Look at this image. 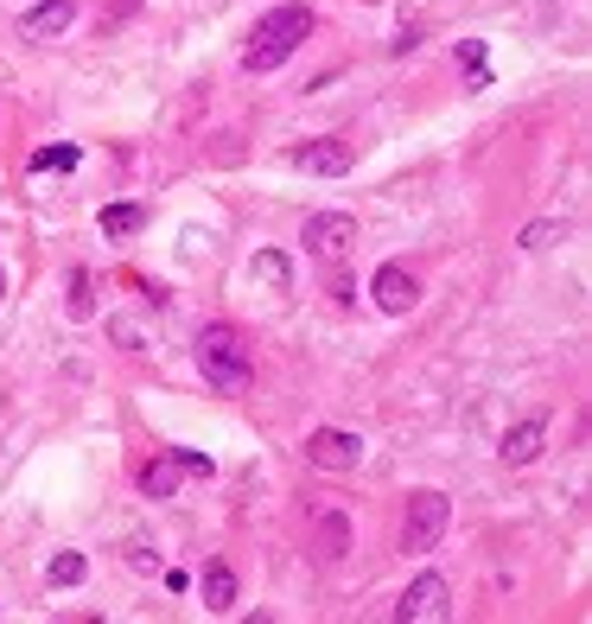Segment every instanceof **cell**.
Here are the masks:
<instances>
[{
	"label": "cell",
	"instance_id": "cell-15",
	"mask_svg": "<svg viewBox=\"0 0 592 624\" xmlns=\"http://www.w3.org/2000/svg\"><path fill=\"white\" fill-rule=\"evenodd\" d=\"M141 223H147V210L141 205H108L103 210V236H134Z\"/></svg>",
	"mask_w": 592,
	"mask_h": 624
},
{
	"label": "cell",
	"instance_id": "cell-18",
	"mask_svg": "<svg viewBox=\"0 0 592 624\" xmlns=\"http://www.w3.org/2000/svg\"><path fill=\"white\" fill-rule=\"evenodd\" d=\"M77 147H39V154H32V173H71V166H77Z\"/></svg>",
	"mask_w": 592,
	"mask_h": 624
},
{
	"label": "cell",
	"instance_id": "cell-20",
	"mask_svg": "<svg viewBox=\"0 0 592 624\" xmlns=\"http://www.w3.org/2000/svg\"><path fill=\"white\" fill-rule=\"evenodd\" d=\"M173 459H179V471H205V478H210V471H217V466H210V453H191V446H179Z\"/></svg>",
	"mask_w": 592,
	"mask_h": 624
},
{
	"label": "cell",
	"instance_id": "cell-11",
	"mask_svg": "<svg viewBox=\"0 0 592 624\" xmlns=\"http://www.w3.org/2000/svg\"><path fill=\"white\" fill-rule=\"evenodd\" d=\"M198 593H205L210 612H230V605H236V568H230V561H205V573H198Z\"/></svg>",
	"mask_w": 592,
	"mask_h": 624
},
{
	"label": "cell",
	"instance_id": "cell-22",
	"mask_svg": "<svg viewBox=\"0 0 592 624\" xmlns=\"http://www.w3.org/2000/svg\"><path fill=\"white\" fill-rule=\"evenodd\" d=\"M134 7H141V0H115V13H108V20H103V32H108V27H122V20H128Z\"/></svg>",
	"mask_w": 592,
	"mask_h": 624
},
{
	"label": "cell",
	"instance_id": "cell-2",
	"mask_svg": "<svg viewBox=\"0 0 592 624\" xmlns=\"http://www.w3.org/2000/svg\"><path fill=\"white\" fill-rule=\"evenodd\" d=\"M198 370H205V383L217 395H242L249 376H256V351L242 344L236 325H205L198 332Z\"/></svg>",
	"mask_w": 592,
	"mask_h": 624
},
{
	"label": "cell",
	"instance_id": "cell-17",
	"mask_svg": "<svg viewBox=\"0 0 592 624\" xmlns=\"http://www.w3.org/2000/svg\"><path fill=\"white\" fill-rule=\"evenodd\" d=\"M83 573H90V561H83L77 548H64V554L52 561V573H45V580H52V586H83Z\"/></svg>",
	"mask_w": 592,
	"mask_h": 624
},
{
	"label": "cell",
	"instance_id": "cell-7",
	"mask_svg": "<svg viewBox=\"0 0 592 624\" xmlns=\"http://www.w3.org/2000/svg\"><path fill=\"white\" fill-rule=\"evenodd\" d=\"M370 293H376V306H383V312H395V319H402V312L420 300V281H414L402 261H383V268H376V281H370Z\"/></svg>",
	"mask_w": 592,
	"mask_h": 624
},
{
	"label": "cell",
	"instance_id": "cell-5",
	"mask_svg": "<svg viewBox=\"0 0 592 624\" xmlns=\"http://www.w3.org/2000/svg\"><path fill=\"white\" fill-rule=\"evenodd\" d=\"M395 618H402V624H439V618H453V586H446L439 573H420L408 593H402Z\"/></svg>",
	"mask_w": 592,
	"mask_h": 624
},
{
	"label": "cell",
	"instance_id": "cell-13",
	"mask_svg": "<svg viewBox=\"0 0 592 624\" xmlns=\"http://www.w3.org/2000/svg\"><path fill=\"white\" fill-rule=\"evenodd\" d=\"M344 548H351V522L337 517H319V554H325V561H337V554H344Z\"/></svg>",
	"mask_w": 592,
	"mask_h": 624
},
{
	"label": "cell",
	"instance_id": "cell-4",
	"mask_svg": "<svg viewBox=\"0 0 592 624\" xmlns=\"http://www.w3.org/2000/svg\"><path fill=\"white\" fill-rule=\"evenodd\" d=\"M300 242H307V256H319V261H344L357 249V217H351V210H312Z\"/></svg>",
	"mask_w": 592,
	"mask_h": 624
},
{
	"label": "cell",
	"instance_id": "cell-21",
	"mask_svg": "<svg viewBox=\"0 0 592 624\" xmlns=\"http://www.w3.org/2000/svg\"><path fill=\"white\" fill-rule=\"evenodd\" d=\"M554 223H529V230H522V249H548V242H554Z\"/></svg>",
	"mask_w": 592,
	"mask_h": 624
},
{
	"label": "cell",
	"instance_id": "cell-23",
	"mask_svg": "<svg viewBox=\"0 0 592 624\" xmlns=\"http://www.w3.org/2000/svg\"><path fill=\"white\" fill-rule=\"evenodd\" d=\"M0 293H7V274H0Z\"/></svg>",
	"mask_w": 592,
	"mask_h": 624
},
{
	"label": "cell",
	"instance_id": "cell-12",
	"mask_svg": "<svg viewBox=\"0 0 592 624\" xmlns=\"http://www.w3.org/2000/svg\"><path fill=\"white\" fill-rule=\"evenodd\" d=\"M141 491H147V497H173V491H179V459H173V453L147 459V466H141Z\"/></svg>",
	"mask_w": 592,
	"mask_h": 624
},
{
	"label": "cell",
	"instance_id": "cell-3",
	"mask_svg": "<svg viewBox=\"0 0 592 624\" xmlns=\"http://www.w3.org/2000/svg\"><path fill=\"white\" fill-rule=\"evenodd\" d=\"M446 522H453V503H446V491H414L408 510H402V548H408V554H427V548H439Z\"/></svg>",
	"mask_w": 592,
	"mask_h": 624
},
{
	"label": "cell",
	"instance_id": "cell-6",
	"mask_svg": "<svg viewBox=\"0 0 592 624\" xmlns=\"http://www.w3.org/2000/svg\"><path fill=\"white\" fill-rule=\"evenodd\" d=\"M363 459V440L357 434H344V427H312L307 434V466L319 471H351Z\"/></svg>",
	"mask_w": 592,
	"mask_h": 624
},
{
	"label": "cell",
	"instance_id": "cell-14",
	"mask_svg": "<svg viewBox=\"0 0 592 624\" xmlns=\"http://www.w3.org/2000/svg\"><path fill=\"white\" fill-rule=\"evenodd\" d=\"M64 312H71L77 325H83V319H96V281H90L83 268L71 274V300H64Z\"/></svg>",
	"mask_w": 592,
	"mask_h": 624
},
{
	"label": "cell",
	"instance_id": "cell-1",
	"mask_svg": "<svg viewBox=\"0 0 592 624\" xmlns=\"http://www.w3.org/2000/svg\"><path fill=\"white\" fill-rule=\"evenodd\" d=\"M312 27H319L312 7H274V13H261L256 32H249V45H242V71H256V77L281 71L287 58L312 39Z\"/></svg>",
	"mask_w": 592,
	"mask_h": 624
},
{
	"label": "cell",
	"instance_id": "cell-10",
	"mask_svg": "<svg viewBox=\"0 0 592 624\" xmlns=\"http://www.w3.org/2000/svg\"><path fill=\"white\" fill-rule=\"evenodd\" d=\"M71 20H77V0H45V7H32L27 20H20V32H27L32 45H52Z\"/></svg>",
	"mask_w": 592,
	"mask_h": 624
},
{
	"label": "cell",
	"instance_id": "cell-19",
	"mask_svg": "<svg viewBox=\"0 0 592 624\" xmlns=\"http://www.w3.org/2000/svg\"><path fill=\"white\" fill-rule=\"evenodd\" d=\"M256 274H261L268 287H287V281H293V268H287V256H274V249H268V256H256Z\"/></svg>",
	"mask_w": 592,
	"mask_h": 624
},
{
	"label": "cell",
	"instance_id": "cell-8",
	"mask_svg": "<svg viewBox=\"0 0 592 624\" xmlns=\"http://www.w3.org/2000/svg\"><path fill=\"white\" fill-rule=\"evenodd\" d=\"M293 166L300 173H325V179H337V173H351V141H307V147H293Z\"/></svg>",
	"mask_w": 592,
	"mask_h": 624
},
{
	"label": "cell",
	"instance_id": "cell-16",
	"mask_svg": "<svg viewBox=\"0 0 592 624\" xmlns=\"http://www.w3.org/2000/svg\"><path fill=\"white\" fill-rule=\"evenodd\" d=\"M459 64H465V83H471V90H490V71H485V39H465V45H459Z\"/></svg>",
	"mask_w": 592,
	"mask_h": 624
},
{
	"label": "cell",
	"instance_id": "cell-9",
	"mask_svg": "<svg viewBox=\"0 0 592 624\" xmlns=\"http://www.w3.org/2000/svg\"><path fill=\"white\" fill-rule=\"evenodd\" d=\"M541 440H548V415H529L503 434L497 453H503V466H529V459H541Z\"/></svg>",
	"mask_w": 592,
	"mask_h": 624
}]
</instances>
